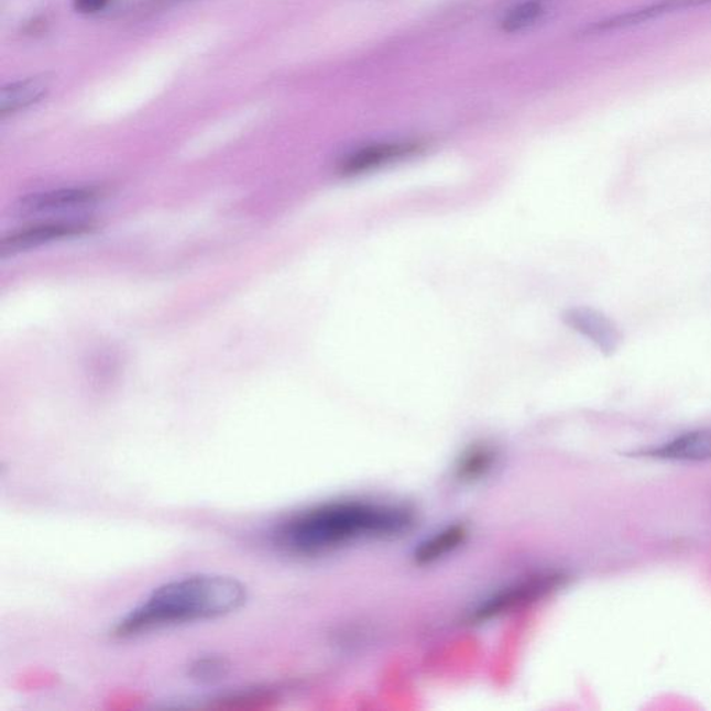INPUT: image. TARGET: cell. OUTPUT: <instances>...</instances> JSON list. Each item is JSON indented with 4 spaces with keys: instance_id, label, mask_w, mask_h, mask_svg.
Segmentation results:
<instances>
[{
    "instance_id": "4fadbf2b",
    "label": "cell",
    "mask_w": 711,
    "mask_h": 711,
    "mask_svg": "<svg viewBox=\"0 0 711 711\" xmlns=\"http://www.w3.org/2000/svg\"><path fill=\"white\" fill-rule=\"evenodd\" d=\"M472 458L466 460L463 466V474L477 475L480 472L486 469V466L490 464V453L486 450H480V452H472Z\"/></svg>"
},
{
    "instance_id": "9c48e42d",
    "label": "cell",
    "mask_w": 711,
    "mask_h": 711,
    "mask_svg": "<svg viewBox=\"0 0 711 711\" xmlns=\"http://www.w3.org/2000/svg\"><path fill=\"white\" fill-rule=\"evenodd\" d=\"M51 78L47 76L31 77L24 81L4 87L0 91V114L15 113L31 105L40 102L50 92Z\"/></svg>"
},
{
    "instance_id": "8992f818",
    "label": "cell",
    "mask_w": 711,
    "mask_h": 711,
    "mask_svg": "<svg viewBox=\"0 0 711 711\" xmlns=\"http://www.w3.org/2000/svg\"><path fill=\"white\" fill-rule=\"evenodd\" d=\"M97 195L91 188L58 189L50 190V193L31 194L21 199L19 210L21 215L33 216L76 209V207L91 204L97 198Z\"/></svg>"
},
{
    "instance_id": "8fae6325",
    "label": "cell",
    "mask_w": 711,
    "mask_h": 711,
    "mask_svg": "<svg viewBox=\"0 0 711 711\" xmlns=\"http://www.w3.org/2000/svg\"><path fill=\"white\" fill-rule=\"evenodd\" d=\"M230 661L222 656H201L190 663L188 676L195 682L211 686L222 681L230 672Z\"/></svg>"
},
{
    "instance_id": "6da1fadb",
    "label": "cell",
    "mask_w": 711,
    "mask_h": 711,
    "mask_svg": "<svg viewBox=\"0 0 711 711\" xmlns=\"http://www.w3.org/2000/svg\"><path fill=\"white\" fill-rule=\"evenodd\" d=\"M412 524L405 508L364 501L324 503L286 519L274 534L281 549L316 556L360 539L394 537Z\"/></svg>"
},
{
    "instance_id": "ba28073f",
    "label": "cell",
    "mask_w": 711,
    "mask_h": 711,
    "mask_svg": "<svg viewBox=\"0 0 711 711\" xmlns=\"http://www.w3.org/2000/svg\"><path fill=\"white\" fill-rule=\"evenodd\" d=\"M569 322L577 331L595 342L604 353H613L620 347L619 328L601 313L588 309L575 310L570 313Z\"/></svg>"
},
{
    "instance_id": "9a60e30c",
    "label": "cell",
    "mask_w": 711,
    "mask_h": 711,
    "mask_svg": "<svg viewBox=\"0 0 711 711\" xmlns=\"http://www.w3.org/2000/svg\"><path fill=\"white\" fill-rule=\"evenodd\" d=\"M152 2L155 4H164L169 2H177V0H152Z\"/></svg>"
},
{
    "instance_id": "5b68a950",
    "label": "cell",
    "mask_w": 711,
    "mask_h": 711,
    "mask_svg": "<svg viewBox=\"0 0 711 711\" xmlns=\"http://www.w3.org/2000/svg\"><path fill=\"white\" fill-rule=\"evenodd\" d=\"M711 3V0H660V2L647 4V7L631 10V12L613 15L608 20L599 21L593 24L591 29L592 34L610 33V31H617L628 29V26L646 23L657 18H661L674 10H681L687 8L703 7V4Z\"/></svg>"
},
{
    "instance_id": "3957f363",
    "label": "cell",
    "mask_w": 711,
    "mask_h": 711,
    "mask_svg": "<svg viewBox=\"0 0 711 711\" xmlns=\"http://www.w3.org/2000/svg\"><path fill=\"white\" fill-rule=\"evenodd\" d=\"M88 225L83 221L46 222V225L30 227L4 238L0 251L3 256H7V254L23 252L47 242L62 240V238L79 236V233L88 231Z\"/></svg>"
},
{
    "instance_id": "277c9868",
    "label": "cell",
    "mask_w": 711,
    "mask_h": 711,
    "mask_svg": "<svg viewBox=\"0 0 711 711\" xmlns=\"http://www.w3.org/2000/svg\"><path fill=\"white\" fill-rule=\"evenodd\" d=\"M418 147L420 145L413 142L379 143V145L365 146L344 157L338 169L342 175L362 174L392 161H397V158L413 155L418 151Z\"/></svg>"
},
{
    "instance_id": "52a82bcc",
    "label": "cell",
    "mask_w": 711,
    "mask_h": 711,
    "mask_svg": "<svg viewBox=\"0 0 711 711\" xmlns=\"http://www.w3.org/2000/svg\"><path fill=\"white\" fill-rule=\"evenodd\" d=\"M671 461L711 460V429H698L679 435L659 448L646 450L644 456Z\"/></svg>"
},
{
    "instance_id": "30bf717a",
    "label": "cell",
    "mask_w": 711,
    "mask_h": 711,
    "mask_svg": "<svg viewBox=\"0 0 711 711\" xmlns=\"http://www.w3.org/2000/svg\"><path fill=\"white\" fill-rule=\"evenodd\" d=\"M551 9L550 0H524L508 10L502 20L506 33H522L546 19Z\"/></svg>"
},
{
    "instance_id": "5bb4252c",
    "label": "cell",
    "mask_w": 711,
    "mask_h": 711,
    "mask_svg": "<svg viewBox=\"0 0 711 711\" xmlns=\"http://www.w3.org/2000/svg\"><path fill=\"white\" fill-rule=\"evenodd\" d=\"M108 3L109 0H74V8H76L79 13L92 14L100 12V10L105 9Z\"/></svg>"
},
{
    "instance_id": "7c38bea8",
    "label": "cell",
    "mask_w": 711,
    "mask_h": 711,
    "mask_svg": "<svg viewBox=\"0 0 711 711\" xmlns=\"http://www.w3.org/2000/svg\"><path fill=\"white\" fill-rule=\"evenodd\" d=\"M464 535V528L459 527V525L442 530V533L435 535L434 538L422 546L420 550L417 551L418 560L431 561L438 559V557L456 548L463 540Z\"/></svg>"
},
{
    "instance_id": "7a4b0ae2",
    "label": "cell",
    "mask_w": 711,
    "mask_h": 711,
    "mask_svg": "<svg viewBox=\"0 0 711 711\" xmlns=\"http://www.w3.org/2000/svg\"><path fill=\"white\" fill-rule=\"evenodd\" d=\"M248 589L237 578L193 575L158 587L111 630L117 639L135 638L163 628L199 623L236 613Z\"/></svg>"
}]
</instances>
